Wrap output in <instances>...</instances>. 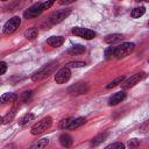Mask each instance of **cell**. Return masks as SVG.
<instances>
[{
	"label": "cell",
	"mask_w": 149,
	"mask_h": 149,
	"mask_svg": "<svg viewBox=\"0 0 149 149\" xmlns=\"http://www.w3.org/2000/svg\"><path fill=\"white\" fill-rule=\"evenodd\" d=\"M135 48L134 43L130 42H123L121 44H118L115 47H108L105 50V58L106 59H112V58H123L128 56Z\"/></svg>",
	"instance_id": "obj_1"
},
{
	"label": "cell",
	"mask_w": 149,
	"mask_h": 149,
	"mask_svg": "<svg viewBox=\"0 0 149 149\" xmlns=\"http://www.w3.org/2000/svg\"><path fill=\"white\" fill-rule=\"evenodd\" d=\"M56 68H57V62L56 61H51V62L47 63L41 69H38L36 72H34V74L31 76V80L33 81H40V80H43V79L48 78L50 74L54 73Z\"/></svg>",
	"instance_id": "obj_2"
},
{
	"label": "cell",
	"mask_w": 149,
	"mask_h": 149,
	"mask_svg": "<svg viewBox=\"0 0 149 149\" xmlns=\"http://www.w3.org/2000/svg\"><path fill=\"white\" fill-rule=\"evenodd\" d=\"M85 122H86V118H83V116H79V118H66V119L61 120L59 128L73 130L76 128L83 126Z\"/></svg>",
	"instance_id": "obj_3"
},
{
	"label": "cell",
	"mask_w": 149,
	"mask_h": 149,
	"mask_svg": "<svg viewBox=\"0 0 149 149\" xmlns=\"http://www.w3.org/2000/svg\"><path fill=\"white\" fill-rule=\"evenodd\" d=\"M51 123H52V119H51V116H45V118H43L42 120H40L37 123H35V125L31 127L30 133H31L33 135L42 134V133H44L47 129L50 128Z\"/></svg>",
	"instance_id": "obj_4"
},
{
	"label": "cell",
	"mask_w": 149,
	"mask_h": 149,
	"mask_svg": "<svg viewBox=\"0 0 149 149\" xmlns=\"http://www.w3.org/2000/svg\"><path fill=\"white\" fill-rule=\"evenodd\" d=\"M43 10H44L43 2L35 3V5H33L31 7H29L28 9L24 10L23 16H24V19H27V20H29V19H34V17H37Z\"/></svg>",
	"instance_id": "obj_5"
},
{
	"label": "cell",
	"mask_w": 149,
	"mask_h": 149,
	"mask_svg": "<svg viewBox=\"0 0 149 149\" xmlns=\"http://www.w3.org/2000/svg\"><path fill=\"white\" fill-rule=\"evenodd\" d=\"M71 13V9L70 8H66V9H61V10H57V12H54L50 16H49V22L51 24H57L59 22H62L64 19H66Z\"/></svg>",
	"instance_id": "obj_6"
},
{
	"label": "cell",
	"mask_w": 149,
	"mask_h": 149,
	"mask_svg": "<svg viewBox=\"0 0 149 149\" xmlns=\"http://www.w3.org/2000/svg\"><path fill=\"white\" fill-rule=\"evenodd\" d=\"M144 77H146V72H137V73L133 74L132 77H129L128 79H126V80L122 81V88H123V90L132 88V87L135 86L139 81H141Z\"/></svg>",
	"instance_id": "obj_7"
},
{
	"label": "cell",
	"mask_w": 149,
	"mask_h": 149,
	"mask_svg": "<svg viewBox=\"0 0 149 149\" xmlns=\"http://www.w3.org/2000/svg\"><path fill=\"white\" fill-rule=\"evenodd\" d=\"M21 24V19L20 16H13L12 19H9L6 24L3 26V34L6 35H9L12 33H14Z\"/></svg>",
	"instance_id": "obj_8"
},
{
	"label": "cell",
	"mask_w": 149,
	"mask_h": 149,
	"mask_svg": "<svg viewBox=\"0 0 149 149\" xmlns=\"http://www.w3.org/2000/svg\"><path fill=\"white\" fill-rule=\"evenodd\" d=\"M72 34L81 37L84 40H92L95 37V33L88 28H84V27H74L72 28Z\"/></svg>",
	"instance_id": "obj_9"
},
{
	"label": "cell",
	"mask_w": 149,
	"mask_h": 149,
	"mask_svg": "<svg viewBox=\"0 0 149 149\" xmlns=\"http://www.w3.org/2000/svg\"><path fill=\"white\" fill-rule=\"evenodd\" d=\"M71 77V71H70V68L69 66H64L62 69H59L56 74H55V81L57 84H64L66 83Z\"/></svg>",
	"instance_id": "obj_10"
},
{
	"label": "cell",
	"mask_w": 149,
	"mask_h": 149,
	"mask_svg": "<svg viewBox=\"0 0 149 149\" xmlns=\"http://www.w3.org/2000/svg\"><path fill=\"white\" fill-rule=\"evenodd\" d=\"M88 85L86 83H77V84H73L71 85L69 88H68V92L72 95H79V94H85L88 92Z\"/></svg>",
	"instance_id": "obj_11"
},
{
	"label": "cell",
	"mask_w": 149,
	"mask_h": 149,
	"mask_svg": "<svg viewBox=\"0 0 149 149\" xmlns=\"http://www.w3.org/2000/svg\"><path fill=\"white\" fill-rule=\"evenodd\" d=\"M125 98H126V92H125V91L116 92V93H114V94L108 99V105H109V106H115V105H118L119 102L123 101Z\"/></svg>",
	"instance_id": "obj_12"
},
{
	"label": "cell",
	"mask_w": 149,
	"mask_h": 149,
	"mask_svg": "<svg viewBox=\"0 0 149 149\" xmlns=\"http://www.w3.org/2000/svg\"><path fill=\"white\" fill-rule=\"evenodd\" d=\"M30 2H31V0H19V1H15V2H13V3L8 7V10H9V12H15V10L26 8Z\"/></svg>",
	"instance_id": "obj_13"
},
{
	"label": "cell",
	"mask_w": 149,
	"mask_h": 149,
	"mask_svg": "<svg viewBox=\"0 0 149 149\" xmlns=\"http://www.w3.org/2000/svg\"><path fill=\"white\" fill-rule=\"evenodd\" d=\"M47 43L50 47L58 48V47H61L64 43V37H62V36H51V37H49L47 40Z\"/></svg>",
	"instance_id": "obj_14"
},
{
	"label": "cell",
	"mask_w": 149,
	"mask_h": 149,
	"mask_svg": "<svg viewBox=\"0 0 149 149\" xmlns=\"http://www.w3.org/2000/svg\"><path fill=\"white\" fill-rule=\"evenodd\" d=\"M122 40H123V35H121V34H111L105 37V42L108 44H113V43L120 42Z\"/></svg>",
	"instance_id": "obj_15"
},
{
	"label": "cell",
	"mask_w": 149,
	"mask_h": 149,
	"mask_svg": "<svg viewBox=\"0 0 149 149\" xmlns=\"http://www.w3.org/2000/svg\"><path fill=\"white\" fill-rule=\"evenodd\" d=\"M85 52V47H83L81 44H76L73 47H71L69 50H68V54L69 55H72V56H77V55H81Z\"/></svg>",
	"instance_id": "obj_16"
},
{
	"label": "cell",
	"mask_w": 149,
	"mask_h": 149,
	"mask_svg": "<svg viewBox=\"0 0 149 149\" xmlns=\"http://www.w3.org/2000/svg\"><path fill=\"white\" fill-rule=\"evenodd\" d=\"M19 99V95L16 93H3L0 98L1 102H15Z\"/></svg>",
	"instance_id": "obj_17"
},
{
	"label": "cell",
	"mask_w": 149,
	"mask_h": 149,
	"mask_svg": "<svg viewBox=\"0 0 149 149\" xmlns=\"http://www.w3.org/2000/svg\"><path fill=\"white\" fill-rule=\"evenodd\" d=\"M59 143H61L63 147L69 148V147L72 146L73 140H72V137H71L69 134H62V135L59 136Z\"/></svg>",
	"instance_id": "obj_18"
},
{
	"label": "cell",
	"mask_w": 149,
	"mask_h": 149,
	"mask_svg": "<svg viewBox=\"0 0 149 149\" xmlns=\"http://www.w3.org/2000/svg\"><path fill=\"white\" fill-rule=\"evenodd\" d=\"M48 144H49V139L43 137V139H40V140L35 141V142L30 146V148H31V149H42V148H45Z\"/></svg>",
	"instance_id": "obj_19"
},
{
	"label": "cell",
	"mask_w": 149,
	"mask_h": 149,
	"mask_svg": "<svg viewBox=\"0 0 149 149\" xmlns=\"http://www.w3.org/2000/svg\"><path fill=\"white\" fill-rule=\"evenodd\" d=\"M107 136H108V133H101V134L94 136V137L92 139V141H91V146H94V147H95V146L102 143V142L107 139Z\"/></svg>",
	"instance_id": "obj_20"
},
{
	"label": "cell",
	"mask_w": 149,
	"mask_h": 149,
	"mask_svg": "<svg viewBox=\"0 0 149 149\" xmlns=\"http://www.w3.org/2000/svg\"><path fill=\"white\" fill-rule=\"evenodd\" d=\"M37 35H38V30H37V28H35V27H30V28H28V29L24 31V37L28 38V40H30V41L34 40V38H36Z\"/></svg>",
	"instance_id": "obj_21"
},
{
	"label": "cell",
	"mask_w": 149,
	"mask_h": 149,
	"mask_svg": "<svg viewBox=\"0 0 149 149\" xmlns=\"http://www.w3.org/2000/svg\"><path fill=\"white\" fill-rule=\"evenodd\" d=\"M34 120H35V115H34L33 113H27L26 115H23V116L19 120V123H20V126H26V125L30 123V122L34 121Z\"/></svg>",
	"instance_id": "obj_22"
},
{
	"label": "cell",
	"mask_w": 149,
	"mask_h": 149,
	"mask_svg": "<svg viewBox=\"0 0 149 149\" xmlns=\"http://www.w3.org/2000/svg\"><path fill=\"white\" fill-rule=\"evenodd\" d=\"M144 12H146V8H144L143 6L135 7V8L130 12V16H132V17H134V19H137V17L142 16V15L144 14Z\"/></svg>",
	"instance_id": "obj_23"
},
{
	"label": "cell",
	"mask_w": 149,
	"mask_h": 149,
	"mask_svg": "<svg viewBox=\"0 0 149 149\" xmlns=\"http://www.w3.org/2000/svg\"><path fill=\"white\" fill-rule=\"evenodd\" d=\"M126 79V77L125 76H120V77H118V78H115L114 80H112L107 86H106V88H113V87H115V86H118L119 84H122V81Z\"/></svg>",
	"instance_id": "obj_24"
},
{
	"label": "cell",
	"mask_w": 149,
	"mask_h": 149,
	"mask_svg": "<svg viewBox=\"0 0 149 149\" xmlns=\"http://www.w3.org/2000/svg\"><path fill=\"white\" fill-rule=\"evenodd\" d=\"M31 97H33V91L31 90H27L23 93H21V95H20L19 99H20L21 102H27Z\"/></svg>",
	"instance_id": "obj_25"
},
{
	"label": "cell",
	"mask_w": 149,
	"mask_h": 149,
	"mask_svg": "<svg viewBox=\"0 0 149 149\" xmlns=\"http://www.w3.org/2000/svg\"><path fill=\"white\" fill-rule=\"evenodd\" d=\"M85 62H80V61H77V62H70L66 66L69 68H81V66H85Z\"/></svg>",
	"instance_id": "obj_26"
},
{
	"label": "cell",
	"mask_w": 149,
	"mask_h": 149,
	"mask_svg": "<svg viewBox=\"0 0 149 149\" xmlns=\"http://www.w3.org/2000/svg\"><path fill=\"white\" fill-rule=\"evenodd\" d=\"M106 148H107V149H123V148H125V144H123V143H120V142H116V143L108 144Z\"/></svg>",
	"instance_id": "obj_27"
},
{
	"label": "cell",
	"mask_w": 149,
	"mask_h": 149,
	"mask_svg": "<svg viewBox=\"0 0 149 149\" xmlns=\"http://www.w3.org/2000/svg\"><path fill=\"white\" fill-rule=\"evenodd\" d=\"M140 132H141V133H149V120L144 121V122L140 126Z\"/></svg>",
	"instance_id": "obj_28"
},
{
	"label": "cell",
	"mask_w": 149,
	"mask_h": 149,
	"mask_svg": "<svg viewBox=\"0 0 149 149\" xmlns=\"http://www.w3.org/2000/svg\"><path fill=\"white\" fill-rule=\"evenodd\" d=\"M127 146H128L129 148H135V147L139 146V140H137V139H132V140L128 141Z\"/></svg>",
	"instance_id": "obj_29"
},
{
	"label": "cell",
	"mask_w": 149,
	"mask_h": 149,
	"mask_svg": "<svg viewBox=\"0 0 149 149\" xmlns=\"http://www.w3.org/2000/svg\"><path fill=\"white\" fill-rule=\"evenodd\" d=\"M54 2H55V0H47V1H44V2H43L44 10H45V9H48V8H50V7L54 5Z\"/></svg>",
	"instance_id": "obj_30"
},
{
	"label": "cell",
	"mask_w": 149,
	"mask_h": 149,
	"mask_svg": "<svg viewBox=\"0 0 149 149\" xmlns=\"http://www.w3.org/2000/svg\"><path fill=\"white\" fill-rule=\"evenodd\" d=\"M0 68H1V70H0V74H5V72H6V70H7V64H6V62H0Z\"/></svg>",
	"instance_id": "obj_31"
},
{
	"label": "cell",
	"mask_w": 149,
	"mask_h": 149,
	"mask_svg": "<svg viewBox=\"0 0 149 149\" xmlns=\"http://www.w3.org/2000/svg\"><path fill=\"white\" fill-rule=\"evenodd\" d=\"M70 2H73V0H59L61 5H65V3H70Z\"/></svg>",
	"instance_id": "obj_32"
},
{
	"label": "cell",
	"mask_w": 149,
	"mask_h": 149,
	"mask_svg": "<svg viewBox=\"0 0 149 149\" xmlns=\"http://www.w3.org/2000/svg\"><path fill=\"white\" fill-rule=\"evenodd\" d=\"M136 1H139V2L140 1H147V2H149V0H136Z\"/></svg>",
	"instance_id": "obj_33"
},
{
	"label": "cell",
	"mask_w": 149,
	"mask_h": 149,
	"mask_svg": "<svg viewBox=\"0 0 149 149\" xmlns=\"http://www.w3.org/2000/svg\"><path fill=\"white\" fill-rule=\"evenodd\" d=\"M2 1H7V0H2Z\"/></svg>",
	"instance_id": "obj_34"
},
{
	"label": "cell",
	"mask_w": 149,
	"mask_h": 149,
	"mask_svg": "<svg viewBox=\"0 0 149 149\" xmlns=\"http://www.w3.org/2000/svg\"><path fill=\"white\" fill-rule=\"evenodd\" d=\"M148 26H149V21H148Z\"/></svg>",
	"instance_id": "obj_35"
}]
</instances>
